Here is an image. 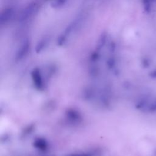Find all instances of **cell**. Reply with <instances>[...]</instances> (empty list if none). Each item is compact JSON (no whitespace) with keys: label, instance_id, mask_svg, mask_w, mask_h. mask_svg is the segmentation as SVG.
Segmentation results:
<instances>
[{"label":"cell","instance_id":"6da1fadb","mask_svg":"<svg viewBox=\"0 0 156 156\" xmlns=\"http://www.w3.org/2000/svg\"><path fill=\"white\" fill-rule=\"evenodd\" d=\"M38 9V5L37 3H32L26 6L19 16V20L24 22L31 18Z\"/></svg>","mask_w":156,"mask_h":156},{"label":"cell","instance_id":"7a4b0ae2","mask_svg":"<svg viewBox=\"0 0 156 156\" xmlns=\"http://www.w3.org/2000/svg\"><path fill=\"white\" fill-rule=\"evenodd\" d=\"M30 49V41L26 39L21 44L15 55V60L20 61L26 56Z\"/></svg>","mask_w":156,"mask_h":156},{"label":"cell","instance_id":"3957f363","mask_svg":"<svg viewBox=\"0 0 156 156\" xmlns=\"http://www.w3.org/2000/svg\"><path fill=\"white\" fill-rule=\"evenodd\" d=\"M31 76L35 87L38 90H42L43 88V78L39 68H35L31 73Z\"/></svg>","mask_w":156,"mask_h":156},{"label":"cell","instance_id":"277c9868","mask_svg":"<svg viewBox=\"0 0 156 156\" xmlns=\"http://www.w3.org/2000/svg\"><path fill=\"white\" fill-rule=\"evenodd\" d=\"M15 12L13 8H9L4 10L0 15V23L1 25H4L8 23L14 15Z\"/></svg>","mask_w":156,"mask_h":156},{"label":"cell","instance_id":"5b68a950","mask_svg":"<svg viewBox=\"0 0 156 156\" xmlns=\"http://www.w3.org/2000/svg\"><path fill=\"white\" fill-rule=\"evenodd\" d=\"M107 38H108V36H107V34L106 32H103L101 34V35L99 36L98 40V41L96 43V48L97 51H99L104 46H105V45H106V43L107 41Z\"/></svg>","mask_w":156,"mask_h":156},{"label":"cell","instance_id":"8992f818","mask_svg":"<svg viewBox=\"0 0 156 156\" xmlns=\"http://www.w3.org/2000/svg\"><path fill=\"white\" fill-rule=\"evenodd\" d=\"M48 43V39L43 38V39L40 40L37 43V45L35 46V52H36V53L39 54V53H41V52H42V51L44 50L45 49V48L46 47Z\"/></svg>","mask_w":156,"mask_h":156},{"label":"cell","instance_id":"52a82bcc","mask_svg":"<svg viewBox=\"0 0 156 156\" xmlns=\"http://www.w3.org/2000/svg\"><path fill=\"white\" fill-rule=\"evenodd\" d=\"M67 0H51V6L53 8L59 9L63 7L66 3Z\"/></svg>","mask_w":156,"mask_h":156},{"label":"cell","instance_id":"ba28073f","mask_svg":"<svg viewBox=\"0 0 156 156\" xmlns=\"http://www.w3.org/2000/svg\"><path fill=\"white\" fill-rule=\"evenodd\" d=\"M100 58V55H99V53L98 51H94L93 53H91V56H90V61L93 62H96L97 61L99 60Z\"/></svg>","mask_w":156,"mask_h":156},{"label":"cell","instance_id":"9c48e42d","mask_svg":"<svg viewBox=\"0 0 156 156\" xmlns=\"http://www.w3.org/2000/svg\"><path fill=\"white\" fill-rule=\"evenodd\" d=\"M115 59L113 57L109 58L107 61V65L109 69H113L115 68Z\"/></svg>","mask_w":156,"mask_h":156},{"label":"cell","instance_id":"30bf717a","mask_svg":"<svg viewBox=\"0 0 156 156\" xmlns=\"http://www.w3.org/2000/svg\"><path fill=\"white\" fill-rule=\"evenodd\" d=\"M115 48H116V45L115 43L114 42V41H112L109 45V50L111 52H112V53H113V52L115 51Z\"/></svg>","mask_w":156,"mask_h":156},{"label":"cell","instance_id":"8fae6325","mask_svg":"<svg viewBox=\"0 0 156 156\" xmlns=\"http://www.w3.org/2000/svg\"><path fill=\"white\" fill-rule=\"evenodd\" d=\"M152 1L153 0H143V3H144L145 7L146 8L148 7Z\"/></svg>","mask_w":156,"mask_h":156}]
</instances>
